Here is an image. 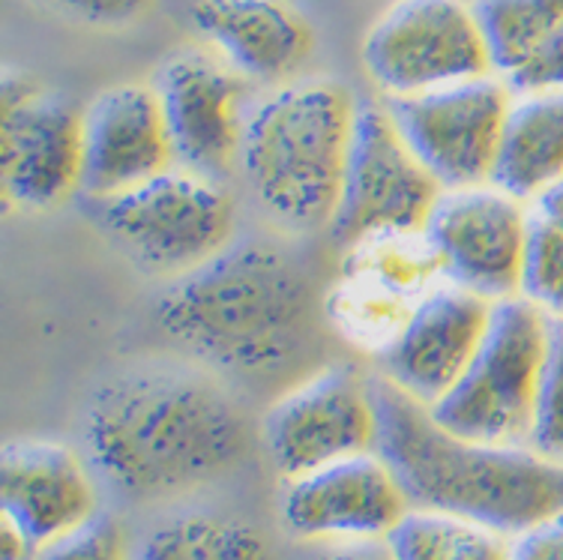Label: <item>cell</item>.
<instances>
[{"mask_svg": "<svg viewBox=\"0 0 563 560\" xmlns=\"http://www.w3.org/2000/svg\"><path fill=\"white\" fill-rule=\"evenodd\" d=\"M0 504L3 518L22 528L40 551L99 518L87 464L55 441H15L3 450Z\"/></svg>", "mask_w": 563, "mask_h": 560, "instance_id": "obj_17", "label": "cell"}, {"mask_svg": "<svg viewBox=\"0 0 563 560\" xmlns=\"http://www.w3.org/2000/svg\"><path fill=\"white\" fill-rule=\"evenodd\" d=\"M528 447L563 464V318H549V348L542 363Z\"/></svg>", "mask_w": 563, "mask_h": 560, "instance_id": "obj_24", "label": "cell"}, {"mask_svg": "<svg viewBox=\"0 0 563 560\" xmlns=\"http://www.w3.org/2000/svg\"><path fill=\"white\" fill-rule=\"evenodd\" d=\"M537 216L545 219V222H552V226L563 228V180L561 184H554L552 189L537 201Z\"/></svg>", "mask_w": 563, "mask_h": 560, "instance_id": "obj_31", "label": "cell"}, {"mask_svg": "<svg viewBox=\"0 0 563 560\" xmlns=\"http://www.w3.org/2000/svg\"><path fill=\"white\" fill-rule=\"evenodd\" d=\"M135 560H271L264 539L246 521L207 509H186L153 525Z\"/></svg>", "mask_w": 563, "mask_h": 560, "instance_id": "obj_20", "label": "cell"}, {"mask_svg": "<svg viewBox=\"0 0 563 560\" xmlns=\"http://www.w3.org/2000/svg\"><path fill=\"white\" fill-rule=\"evenodd\" d=\"M492 306V300L455 285L432 288L380 351L384 377L420 405L434 408L474 363Z\"/></svg>", "mask_w": 563, "mask_h": 560, "instance_id": "obj_15", "label": "cell"}, {"mask_svg": "<svg viewBox=\"0 0 563 560\" xmlns=\"http://www.w3.org/2000/svg\"><path fill=\"white\" fill-rule=\"evenodd\" d=\"M519 297L531 300L549 318H563V228L537 213L521 267Z\"/></svg>", "mask_w": 563, "mask_h": 560, "instance_id": "obj_23", "label": "cell"}, {"mask_svg": "<svg viewBox=\"0 0 563 560\" xmlns=\"http://www.w3.org/2000/svg\"><path fill=\"white\" fill-rule=\"evenodd\" d=\"M363 66L387 99L495 76L465 0H396L363 40Z\"/></svg>", "mask_w": 563, "mask_h": 560, "instance_id": "obj_8", "label": "cell"}, {"mask_svg": "<svg viewBox=\"0 0 563 560\" xmlns=\"http://www.w3.org/2000/svg\"><path fill=\"white\" fill-rule=\"evenodd\" d=\"M378 408L375 453L390 464L413 509L444 513L519 537L563 513V464L528 443L459 438L384 375H368Z\"/></svg>", "mask_w": 563, "mask_h": 560, "instance_id": "obj_2", "label": "cell"}, {"mask_svg": "<svg viewBox=\"0 0 563 560\" xmlns=\"http://www.w3.org/2000/svg\"><path fill=\"white\" fill-rule=\"evenodd\" d=\"M85 443L106 483L156 501L225 474L246 447V420L210 377L141 369L90 396Z\"/></svg>", "mask_w": 563, "mask_h": 560, "instance_id": "obj_1", "label": "cell"}, {"mask_svg": "<svg viewBox=\"0 0 563 560\" xmlns=\"http://www.w3.org/2000/svg\"><path fill=\"white\" fill-rule=\"evenodd\" d=\"M396 560H509V542L465 518L411 509L390 537Z\"/></svg>", "mask_w": 563, "mask_h": 560, "instance_id": "obj_22", "label": "cell"}, {"mask_svg": "<svg viewBox=\"0 0 563 560\" xmlns=\"http://www.w3.org/2000/svg\"><path fill=\"white\" fill-rule=\"evenodd\" d=\"M189 22L240 78L279 85L312 54V28L288 0H192Z\"/></svg>", "mask_w": 563, "mask_h": 560, "instance_id": "obj_18", "label": "cell"}, {"mask_svg": "<svg viewBox=\"0 0 563 560\" xmlns=\"http://www.w3.org/2000/svg\"><path fill=\"white\" fill-rule=\"evenodd\" d=\"M509 560H563V513L512 537Z\"/></svg>", "mask_w": 563, "mask_h": 560, "instance_id": "obj_28", "label": "cell"}, {"mask_svg": "<svg viewBox=\"0 0 563 560\" xmlns=\"http://www.w3.org/2000/svg\"><path fill=\"white\" fill-rule=\"evenodd\" d=\"M264 447L285 480L375 453L378 408L368 377L336 363L288 389L264 417Z\"/></svg>", "mask_w": 563, "mask_h": 560, "instance_id": "obj_11", "label": "cell"}, {"mask_svg": "<svg viewBox=\"0 0 563 560\" xmlns=\"http://www.w3.org/2000/svg\"><path fill=\"white\" fill-rule=\"evenodd\" d=\"M357 99L339 81H288L250 108L238 168L279 226H330L339 205Z\"/></svg>", "mask_w": 563, "mask_h": 560, "instance_id": "obj_4", "label": "cell"}, {"mask_svg": "<svg viewBox=\"0 0 563 560\" xmlns=\"http://www.w3.org/2000/svg\"><path fill=\"white\" fill-rule=\"evenodd\" d=\"M504 81L519 97H525V94H563V24Z\"/></svg>", "mask_w": 563, "mask_h": 560, "instance_id": "obj_26", "label": "cell"}, {"mask_svg": "<svg viewBox=\"0 0 563 560\" xmlns=\"http://www.w3.org/2000/svg\"><path fill=\"white\" fill-rule=\"evenodd\" d=\"M384 106L444 193L492 180L512 106V90L504 78H471L413 97L384 99Z\"/></svg>", "mask_w": 563, "mask_h": 560, "instance_id": "obj_9", "label": "cell"}, {"mask_svg": "<svg viewBox=\"0 0 563 560\" xmlns=\"http://www.w3.org/2000/svg\"><path fill=\"white\" fill-rule=\"evenodd\" d=\"M312 560H396L387 539H357V542H330Z\"/></svg>", "mask_w": 563, "mask_h": 560, "instance_id": "obj_29", "label": "cell"}, {"mask_svg": "<svg viewBox=\"0 0 563 560\" xmlns=\"http://www.w3.org/2000/svg\"><path fill=\"white\" fill-rule=\"evenodd\" d=\"M174 165L207 180H225L238 168L246 127V78L217 54L186 48L172 54L156 76Z\"/></svg>", "mask_w": 563, "mask_h": 560, "instance_id": "obj_12", "label": "cell"}, {"mask_svg": "<svg viewBox=\"0 0 563 560\" xmlns=\"http://www.w3.org/2000/svg\"><path fill=\"white\" fill-rule=\"evenodd\" d=\"M81 151V193L90 201L130 193L177 168L159 97L144 85L109 87L85 108Z\"/></svg>", "mask_w": 563, "mask_h": 560, "instance_id": "obj_16", "label": "cell"}, {"mask_svg": "<svg viewBox=\"0 0 563 560\" xmlns=\"http://www.w3.org/2000/svg\"><path fill=\"white\" fill-rule=\"evenodd\" d=\"M93 216L141 270L177 279L219 255L234 234V201L225 186L184 168L93 201Z\"/></svg>", "mask_w": 563, "mask_h": 560, "instance_id": "obj_6", "label": "cell"}, {"mask_svg": "<svg viewBox=\"0 0 563 560\" xmlns=\"http://www.w3.org/2000/svg\"><path fill=\"white\" fill-rule=\"evenodd\" d=\"M81 118L69 99L45 94L24 76L3 78V193L27 210H52L81 193Z\"/></svg>", "mask_w": 563, "mask_h": 560, "instance_id": "obj_13", "label": "cell"}, {"mask_svg": "<svg viewBox=\"0 0 563 560\" xmlns=\"http://www.w3.org/2000/svg\"><path fill=\"white\" fill-rule=\"evenodd\" d=\"M0 558L3 560H36L40 549L33 546V539L22 528H15L10 518H3L0 528Z\"/></svg>", "mask_w": 563, "mask_h": 560, "instance_id": "obj_30", "label": "cell"}, {"mask_svg": "<svg viewBox=\"0 0 563 560\" xmlns=\"http://www.w3.org/2000/svg\"><path fill=\"white\" fill-rule=\"evenodd\" d=\"M411 501L378 453H363L294 476L282 495V521L309 542L387 539Z\"/></svg>", "mask_w": 563, "mask_h": 560, "instance_id": "obj_14", "label": "cell"}, {"mask_svg": "<svg viewBox=\"0 0 563 560\" xmlns=\"http://www.w3.org/2000/svg\"><path fill=\"white\" fill-rule=\"evenodd\" d=\"M441 186L401 139L384 102L357 99L339 205L330 222L342 246L375 238L420 234L441 198Z\"/></svg>", "mask_w": 563, "mask_h": 560, "instance_id": "obj_7", "label": "cell"}, {"mask_svg": "<svg viewBox=\"0 0 563 560\" xmlns=\"http://www.w3.org/2000/svg\"><path fill=\"white\" fill-rule=\"evenodd\" d=\"M492 73L512 76L563 24V0H471Z\"/></svg>", "mask_w": 563, "mask_h": 560, "instance_id": "obj_21", "label": "cell"}, {"mask_svg": "<svg viewBox=\"0 0 563 560\" xmlns=\"http://www.w3.org/2000/svg\"><path fill=\"white\" fill-rule=\"evenodd\" d=\"M163 333L228 372H276L300 354L312 292L297 261L267 240H231L219 255L174 279L156 306Z\"/></svg>", "mask_w": 563, "mask_h": 560, "instance_id": "obj_3", "label": "cell"}, {"mask_svg": "<svg viewBox=\"0 0 563 560\" xmlns=\"http://www.w3.org/2000/svg\"><path fill=\"white\" fill-rule=\"evenodd\" d=\"M52 10L64 12L66 19L97 24V28H118L151 7V0H43Z\"/></svg>", "mask_w": 563, "mask_h": 560, "instance_id": "obj_27", "label": "cell"}, {"mask_svg": "<svg viewBox=\"0 0 563 560\" xmlns=\"http://www.w3.org/2000/svg\"><path fill=\"white\" fill-rule=\"evenodd\" d=\"M545 348L549 315L525 297L498 300L474 363L444 399L429 408L432 417L459 438L528 443Z\"/></svg>", "mask_w": 563, "mask_h": 560, "instance_id": "obj_5", "label": "cell"}, {"mask_svg": "<svg viewBox=\"0 0 563 560\" xmlns=\"http://www.w3.org/2000/svg\"><path fill=\"white\" fill-rule=\"evenodd\" d=\"M563 180V94H525L512 99L492 180L521 205L540 201Z\"/></svg>", "mask_w": 563, "mask_h": 560, "instance_id": "obj_19", "label": "cell"}, {"mask_svg": "<svg viewBox=\"0 0 563 560\" xmlns=\"http://www.w3.org/2000/svg\"><path fill=\"white\" fill-rule=\"evenodd\" d=\"M533 216L498 186L441 193L422 238L450 285L483 300L519 297Z\"/></svg>", "mask_w": 563, "mask_h": 560, "instance_id": "obj_10", "label": "cell"}, {"mask_svg": "<svg viewBox=\"0 0 563 560\" xmlns=\"http://www.w3.org/2000/svg\"><path fill=\"white\" fill-rule=\"evenodd\" d=\"M36 560H135L123 542L120 528H114L109 518H93L76 534H69L55 546L40 551Z\"/></svg>", "mask_w": 563, "mask_h": 560, "instance_id": "obj_25", "label": "cell"}]
</instances>
